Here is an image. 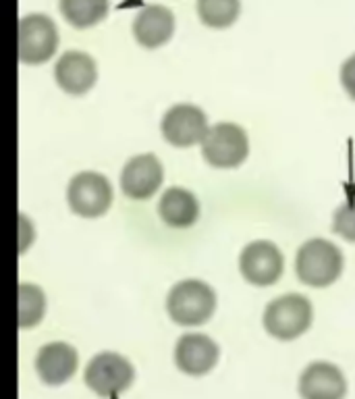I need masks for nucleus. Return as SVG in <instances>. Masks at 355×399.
<instances>
[{"label": "nucleus", "mask_w": 355, "mask_h": 399, "mask_svg": "<svg viewBox=\"0 0 355 399\" xmlns=\"http://www.w3.org/2000/svg\"><path fill=\"white\" fill-rule=\"evenodd\" d=\"M217 310V293L199 279H185L171 287L167 295V312L181 327L206 325Z\"/></svg>", "instance_id": "obj_1"}, {"label": "nucleus", "mask_w": 355, "mask_h": 399, "mask_svg": "<svg viewBox=\"0 0 355 399\" xmlns=\"http://www.w3.org/2000/svg\"><path fill=\"white\" fill-rule=\"evenodd\" d=\"M314 321L312 301L302 293H285L264 310V329L280 341H293L308 333Z\"/></svg>", "instance_id": "obj_2"}, {"label": "nucleus", "mask_w": 355, "mask_h": 399, "mask_svg": "<svg viewBox=\"0 0 355 399\" xmlns=\"http://www.w3.org/2000/svg\"><path fill=\"white\" fill-rule=\"evenodd\" d=\"M345 266L343 252L328 239H310L299 250L295 258V273L304 285L328 287L332 285Z\"/></svg>", "instance_id": "obj_3"}, {"label": "nucleus", "mask_w": 355, "mask_h": 399, "mask_svg": "<svg viewBox=\"0 0 355 399\" xmlns=\"http://www.w3.org/2000/svg\"><path fill=\"white\" fill-rule=\"evenodd\" d=\"M247 154V133L235 123H217L201 139L204 161L215 169H237L245 163Z\"/></svg>", "instance_id": "obj_4"}, {"label": "nucleus", "mask_w": 355, "mask_h": 399, "mask_svg": "<svg viewBox=\"0 0 355 399\" xmlns=\"http://www.w3.org/2000/svg\"><path fill=\"white\" fill-rule=\"evenodd\" d=\"M112 196L110 181L96 171L77 173L66 187V204L82 218L104 216L112 206Z\"/></svg>", "instance_id": "obj_5"}, {"label": "nucleus", "mask_w": 355, "mask_h": 399, "mask_svg": "<svg viewBox=\"0 0 355 399\" xmlns=\"http://www.w3.org/2000/svg\"><path fill=\"white\" fill-rule=\"evenodd\" d=\"M84 383L100 397H114L135 383V368L125 356L102 352L86 366Z\"/></svg>", "instance_id": "obj_6"}, {"label": "nucleus", "mask_w": 355, "mask_h": 399, "mask_svg": "<svg viewBox=\"0 0 355 399\" xmlns=\"http://www.w3.org/2000/svg\"><path fill=\"white\" fill-rule=\"evenodd\" d=\"M58 50V27L44 13H29L19 21V58L29 67L48 62Z\"/></svg>", "instance_id": "obj_7"}, {"label": "nucleus", "mask_w": 355, "mask_h": 399, "mask_svg": "<svg viewBox=\"0 0 355 399\" xmlns=\"http://www.w3.org/2000/svg\"><path fill=\"white\" fill-rule=\"evenodd\" d=\"M239 271L249 285L270 287L285 271V258L272 242L260 239V242H252L241 250Z\"/></svg>", "instance_id": "obj_8"}, {"label": "nucleus", "mask_w": 355, "mask_h": 399, "mask_svg": "<svg viewBox=\"0 0 355 399\" xmlns=\"http://www.w3.org/2000/svg\"><path fill=\"white\" fill-rule=\"evenodd\" d=\"M208 129L210 127L206 113L199 106L185 102L171 106L160 121L162 137L175 148H191L195 144H201Z\"/></svg>", "instance_id": "obj_9"}, {"label": "nucleus", "mask_w": 355, "mask_h": 399, "mask_svg": "<svg viewBox=\"0 0 355 399\" xmlns=\"http://www.w3.org/2000/svg\"><path fill=\"white\" fill-rule=\"evenodd\" d=\"M164 181V169L158 156L139 154L127 161L121 173V190L129 200H150Z\"/></svg>", "instance_id": "obj_10"}, {"label": "nucleus", "mask_w": 355, "mask_h": 399, "mask_svg": "<svg viewBox=\"0 0 355 399\" xmlns=\"http://www.w3.org/2000/svg\"><path fill=\"white\" fill-rule=\"evenodd\" d=\"M56 86L69 96H84L98 82V65L84 50H66L54 65Z\"/></svg>", "instance_id": "obj_11"}, {"label": "nucleus", "mask_w": 355, "mask_h": 399, "mask_svg": "<svg viewBox=\"0 0 355 399\" xmlns=\"http://www.w3.org/2000/svg\"><path fill=\"white\" fill-rule=\"evenodd\" d=\"M221 360V347L204 333H185L175 345V364L189 376H204Z\"/></svg>", "instance_id": "obj_12"}, {"label": "nucleus", "mask_w": 355, "mask_h": 399, "mask_svg": "<svg viewBox=\"0 0 355 399\" xmlns=\"http://www.w3.org/2000/svg\"><path fill=\"white\" fill-rule=\"evenodd\" d=\"M79 366V354L64 341H52L40 347L36 356V372L48 387H60L73 378Z\"/></svg>", "instance_id": "obj_13"}, {"label": "nucleus", "mask_w": 355, "mask_h": 399, "mask_svg": "<svg viewBox=\"0 0 355 399\" xmlns=\"http://www.w3.org/2000/svg\"><path fill=\"white\" fill-rule=\"evenodd\" d=\"M131 32L141 48L158 50L169 44L175 34V15L164 5H148L137 13Z\"/></svg>", "instance_id": "obj_14"}, {"label": "nucleus", "mask_w": 355, "mask_h": 399, "mask_svg": "<svg viewBox=\"0 0 355 399\" xmlns=\"http://www.w3.org/2000/svg\"><path fill=\"white\" fill-rule=\"evenodd\" d=\"M302 399H345L347 378L330 362H312L299 376Z\"/></svg>", "instance_id": "obj_15"}, {"label": "nucleus", "mask_w": 355, "mask_h": 399, "mask_svg": "<svg viewBox=\"0 0 355 399\" xmlns=\"http://www.w3.org/2000/svg\"><path fill=\"white\" fill-rule=\"evenodd\" d=\"M160 218L173 229H187L199 218V202L185 187H169L158 202Z\"/></svg>", "instance_id": "obj_16"}, {"label": "nucleus", "mask_w": 355, "mask_h": 399, "mask_svg": "<svg viewBox=\"0 0 355 399\" xmlns=\"http://www.w3.org/2000/svg\"><path fill=\"white\" fill-rule=\"evenodd\" d=\"M58 9L69 25L88 30L106 19L110 0H58Z\"/></svg>", "instance_id": "obj_17"}, {"label": "nucleus", "mask_w": 355, "mask_h": 399, "mask_svg": "<svg viewBox=\"0 0 355 399\" xmlns=\"http://www.w3.org/2000/svg\"><path fill=\"white\" fill-rule=\"evenodd\" d=\"M195 11L206 27L227 30L241 15V0H197Z\"/></svg>", "instance_id": "obj_18"}, {"label": "nucleus", "mask_w": 355, "mask_h": 399, "mask_svg": "<svg viewBox=\"0 0 355 399\" xmlns=\"http://www.w3.org/2000/svg\"><path fill=\"white\" fill-rule=\"evenodd\" d=\"M46 316V293L40 285L21 283L19 285V327L34 329Z\"/></svg>", "instance_id": "obj_19"}, {"label": "nucleus", "mask_w": 355, "mask_h": 399, "mask_svg": "<svg viewBox=\"0 0 355 399\" xmlns=\"http://www.w3.org/2000/svg\"><path fill=\"white\" fill-rule=\"evenodd\" d=\"M332 231L347 242L355 244V200L339 206L332 216Z\"/></svg>", "instance_id": "obj_20"}, {"label": "nucleus", "mask_w": 355, "mask_h": 399, "mask_svg": "<svg viewBox=\"0 0 355 399\" xmlns=\"http://www.w3.org/2000/svg\"><path fill=\"white\" fill-rule=\"evenodd\" d=\"M341 86L349 94V98L355 100V54L349 56L341 67Z\"/></svg>", "instance_id": "obj_21"}, {"label": "nucleus", "mask_w": 355, "mask_h": 399, "mask_svg": "<svg viewBox=\"0 0 355 399\" xmlns=\"http://www.w3.org/2000/svg\"><path fill=\"white\" fill-rule=\"evenodd\" d=\"M34 239H36V229L29 223V218L25 214H21V254L27 252V248L34 244Z\"/></svg>", "instance_id": "obj_22"}]
</instances>
